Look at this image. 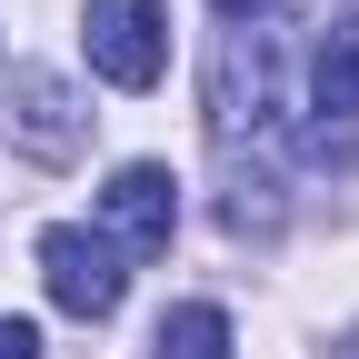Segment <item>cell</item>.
<instances>
[{
    "label": "cell",
    "mask_w": 359,
    "mask_h": 359,
    "mask_svg": "<svg viewBox=\"0 0 359 359\" xmlns=\"http://www.w3.org/2000/svg\"><path fill=\"white\" fill-rule=\"evenodd\" d=\"M269 110H280V50H269V30L250 20V30L219 40V60H210V130L219 140H240V130L259 140Z\"/></svg>",
    "instance_id": "obj_1"
},
{
    "label": "cell",
    "mask_w": 359,
    "mask_h": 359,
    "mask_svg": "<svg viewBox=\"0 0 359 359\" xmlns=\"http://www.w3.org/2000/svg\"><path fill=\"white\" fill-rule=\"evenodd\" d=\"M90 70L110 90H160V70H170L160 0H90Z\"/></svg>",
    "instance_id": "obj_2"
},
{
    "label": "cell",
    "mask_w": 359,
    "mask_h": 359,
    "mask_svg": "<svg viewBox=\"0 0 359 359\" xmlns=\"http://www.w3.org/2000/svg\"><path fill=\"white\" fill-rule=\"evenodd\" d=\"M40 280H50V299L70 309V320H110V309L130 299L120 250L90 240V230H40Z\"/></svg>",
    "instance_id": "obj_3"
},
{
    "label": "cell",
    "mask_w": 359,
    "mask_h": 359,
    "mask_svg": "<svg viewBox=\"0 0 359 359\" xmlns=\"http://www.w3.org/2000/svg\"><path fill=\"white\" fill-rule=\"evenodd\" d=\"M100 219L120 230V250H130V259H160V250H170V230H180V180H170L160 160H130L110 190H100Z\"/></svg>",
    "instance_id": "obj_4"
},
{
    "label": "cell",
    "mask_w": 359,
    "mask_h": 359,
    "mask_svg": "<svg viewBox=\"0 0 359 359\" xmlns=\"http://www.w3.org/2000/svg\"><path fill=\"white\" fill-rule=\"evenodd\" d=\"M80 100H70V80L60 70H11V140L30 150V160H70L80 150Z\"/></svg>",
    "instance_id": "obj_5"
},
{
    "label": "cell",
    "mask_w": 359,
    "mask_h": 359,
    "mask_svg": "<svg viewBox=\"0 0 359 359\" xmlns=\"http://www.w3.org/2000/svg\"><path fill=\"white\" fill-rule=\"evenodd\" d=\"M150 359H230V309L180 299L170 320H160V339H150Z\"/></svg>",
    "instance_id": "obj_6"
},
{
    "label": "cell",
    "mask_w": 359,
    "mask_h": 359,
    "mask_svg": "<svg viewBox=\"0 0 359 359\" xmlns=\"http://www.w3.org/2000/svg\"><path fill=\"white\" fill-rule=\"evenodd\" d=\"M309 90H320L330 120H359V20H339L320 40V70H309Z\"/></svg>",
    "instance_id": "obj_7"
},
{
    "label": "cell",
    "mask_w": 359,
    "mask_h": 359,
    "mask_svg": "<svg viewBox=\"0 0 359 359\" xmlns=\"http://www.w3.org/2000/svg\"><path fill=\"white\" fill-rule=\"evenodd\" d=\"M0 359H40V330L30 320H0Z\"/></svg>",
    "instance_id": "obj_8"
},
{
    "label": "cell",
    "mask_w": 359,
    "mask_h": 359,
    "mask_svg": "<svg viewBox=\"0 0 359 359\" xmlns=\"http://www.w3.org/2000/svg\"><path fill=\"white\" fill-rule=\"evenodd\" d=\"M219 11H230V20L250 30V20H269V11H280V0H219Z\"/></svg>",
    "instance_id": "obj_9"
},
{
    "label": "cell",
    "mask_w": 359,
    "mask_h": 359,
    "mask_svg": "<svg viewBox=\"0 0 359 359\" xmlns=\"http://www.w3.org/2000/svg\"><path fill=\"white\" fill-rule=\"evenodd\" d=\"M330 359H359V330H349V339H339V349H330Z\"/></svg>",
    "instance_id": "obj_10"
}]
</instances>
